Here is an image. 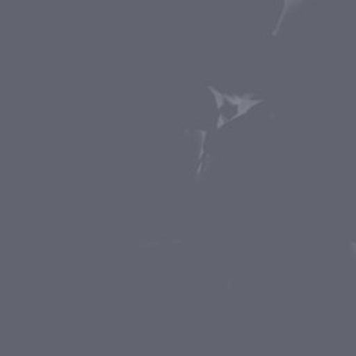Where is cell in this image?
<instances>
[{"label": "cell", "mask_w": 356, "mask_h": 356, "mask_svg": "<svg viewBox=\"0 0 356 356\" xmlns=\"http://www.w3.org/2000/svg\"><path fill=\"white\" fill-rule=\"evenodd\" d=\"M207 89L213 95L217 107V129H221L224 125L245 115L252 107L261 103V100L256 99L252 93L229 95L220 92L211 85H209Z\"/></svg>", "instance_id": "cell-1"}, {"label": "cell", "mask_w": 356, "mask_h": 356, "mask_svg": "<svg viewBox=\"0 0 356 356\" xmlns=\"http://www.w3.org/2000/svg\"><path fill=\"white\" fill-rule=\"evenodd\" d=\"M302 3H303V0H284L282 11H281V15H280V18H278V21H277V25H275L274 31H273V35H277V32H278V29H280L282 21H284V18H285L289 13H292L293 10H296Z\"/></svg>", "instance_id": "cell-2"}]
</instances>
